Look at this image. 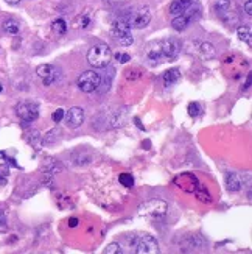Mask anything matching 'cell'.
Segmentation results:
<instances>
[{
	"mask_svg": "<svg viewBox=\"0 0 252 254\" xmlns=\"http://www.w3.org/2000/svg\"><path fill=\"white\" fill-rule=\"evenodd\" d=\"M179 50H181V46L178 41L160 39V41L150 42L145 49V55H147L148 61H151L152 64H160V63L174 60L178 57Z\"/></svg>",
	"mask_w": 252,
	"mask_h": 254,
	"instance_id": "obj_1",
	"label": "cell"
},
{
	"mask_svg": "<svg viewBox=\"0 0 252 254\" xmlns=\"http://www.w3.org/2000/svg\"><path fill=\"white\" fill-rule=\"evenodd\" d=\"M112 60V52L104 44L100 46H94L89 52H87V61L95 69H104L109 65Z\"/></svg>",
	"mask_w": 252,
	"mask_h": 254,
	"instance_id": "obj_2",
	"label": "cell"
},
{
	"mask_svg": "<svg viewBox=\"0 0 252 254\" xmlns=\"http://www.w3.org/2000/svg\"><path fill=\"white\" fill-rule=\"evenodd\" d=\"M111 36L120 44V46L128 47L134 42L133 33H131V27L123 17H118L112 22L111 25Z\"/></svg>",
	"mask_w": 252,
	"mask_h": 254,
	"instance_id": "obj_3",
	"label": "cell"
},
{
	"mask_svg": "<svg viewBox=\"0 0 252 254\" xmlns=\"http://www.w3.org/2000/svg\"><path fill=\"white\" fill-rule=\"evenodd\" d=\"M131 28H136V30H142L145 28L150 20H151V13H150V8L144 6V8H137L134 11H129L128 14L122 16Z\"/></svg>",
	"mask_w": 252,
	"mask_h": 254,
	"instance_id": "obj_4",
	"label": "cell"
},
{
	"mask_svg": "<svg viewBox=\"0 0 252 254\" xmlns=\"http://www.w3.org/2000/svg\"><path fill=\"white\" fill-rule=\"evenodd\" d=\"M168 211V204L162 200H150L147 203H144L139 207V214L142 217H151V218H160L167 214Z\"/></svg>",
	"mask_w": 252,
	"mask_h": 254,
	"instance_id": "obj_5",
	"label": "cell"
},
{
	"mask_svg": "<svg viewBox=\"0 0 252 254\" xmlns=\"http://www.w3.org/2000/svg\"><path fill=\"white\" fill-rule=\"evenodd\" d=\"M133 247H134V253L136 254H156L159 253V244L157 240L150 236H139L133 239Z\"/></svg>",
	"mask_w": 252,
	"mask_h": 254,
	"instance_id": "obj_6",
	"label": "cell"
},
{
	"mask_svg": "<svg viewBox=\"0 0 252 254\" xmlns=\"http://www.w3.org/2000/svg\"><path fill=\"white\" fill-rule=\"evenodd\" d=\"M101 83V76L100 73H97L94 70H87L84 73H81L78 76V81H76V84H78V87L83 91V92H94L95 89H98V86H100Z\"/></svg>",
	"mask_w": 252,
	"mask_h": 254,
	"instance_id": "obj_7",
	"label": "cell"
},
{
	"mask_svg": "<svg viewBox=\"0 0 252 254\" xmlns=\"http://www.w3.org/2000/svg\"><path fill=\"white\" fill-rule=\"evenodd\" d=\"M16 114L19 116L20 120H24V122H33V120H36L39 116V108L36 103L20 102L16 106Z\"/></svg>",
	"mask_w": 252,
	"mask_h": 254,
	"instance_id": "obj_8",
	"label": "cell"
},
{
	"mask_svg": "<svg viewBox=\"0 0 252 254\" xmlns=\"http://www.w3.org/2000/svg\"><path fill=\"white\" fill-rule=\"evenodd\" d=\"M64 119H65V125L69 128H72V129L80 128L81 124L84 122V111L78 106L70 108L69 111L64 114Z\"/></svg>",
	"mask_w": 252,
	"mask_h": 254,
	"instance_id": "obj_9",
	"label": "cell"
},
{
	"mask_svg": "<svg viewBox=\"0 0 252 254\" xmlns=\"http://www.w3.org/2000/svg\"><path fill=\"white\" fill-rule=\"evenodd\" d=\"M39 78H42V83L44 86H50L53 84L54 81L58 80V70L53 67L51 64H44V65H39L38 70H36Z\"/></svg>",
	"mask_w": 252,
	"mask_h": 254,
	"instance_id": "obj_10",
	"label": "cell"
},
{
	"mask_svg": "<svg viewBox=\"0 0 252 254\" xmlns=\"http://www.w3.org/2000/svg\"><path fill=\"white\" fill-rule=\"evenodd\" d=\"M193 17H195V9L190 6L187 11H184L182 14H179V16H176V17L173 19L171 27L176 31H182V30H185L190 25V22L193 20Z\"/></svg>",
	"mask_w": 252,
	"mask_h": 254,
	"instance_id": "obj_11",
	"label": "cell"
},
{
	"mask_svg": "<svg viewBox=\"0 0 252 254\" xmlns=\"http://www.w3.org/2000/svg\"><path fill=\"white\" fill-rule=\"evenodd\" d=\"M196 3V0H173L170 5V14L173 16H179L184 11H187L190 6Z\"/></svg>",
	"mask_w": 252,
	"mask_h": 254,
	"instance_id": "obj_12",
	"label": "cell"
},
{
	"mask_svg": "<svg viewBox=\"0 0 252 254\" xmlns=\"http://www.w3.org/2000/svg\"><path fill=\"white\" fill-rule=\"evenodd\" d=\"M224 181H226V187L229 192H238L242 190V180H240L238 173L235 172H227L224 176Z\"/></svg>",
	"mask_w": 252,
	"mask_h": 254,
	"instance_id": "obj_13",
	"label": "cell"
},
{
	"mask_svg": "<svg viewBox=\"0 0 252 254\" xmlns=\"http://www.w3.org/2000/svg\"><path fill=\"white\" fill-rule=\"evenodd\" d=\"M213 8L216 11V14L220 16L223 20H226L227 19V14H231L232 3H231V0H216Z\"/></svg>",
	"mask_w": 252,
	"mask_h": 254,
	"instance_id": "obj_14",
	"label": "cell"
},
{
	"mask_svg": "<svg viewBox=\"0 0 252 254\" xmlns=\"http://www.w3.org/2000/svg\"><path fill=\"white\" fill-rule=\"evenodd\" d=\"M179 80H181V70L179 69H171V70L165 72V75H163V83H165L167 87L176 84Z\"/></svg>",
	"mask_w": 252,
	"mask_h": 254,
	"instance_id": "obj_15",
	"label": "cell"
},
{
	"mask_svg": "<svg viewBox=\"0 0 252 254\" xmlns=\"http://www.w3.org/2000/svg\"><path fill=\"white\" fill-rule=\"evenodd\" d=\"M198 52H200V55H201L202 58H207V60L213 58L215 55H216V52H215V47L212 46V44H209V42H201V44H200V49H198Z\"/></svg>",
	"mask_w": 252,
	"mask_h": 254,
	"instance_id": "obj_16",
	"label": "cell"
},
{
	"mask_svg": "<svg viewBox=\"0 0 252 254\" xmlns=\"http://www.w3.org/2000/svg\"><path fill=\"white\" fill-rule=\"evenodd\" d=\"M51 30H53V33H56L58 36H62V35H65V31H67V24H65L64 19H56L51 24Z\"/></svg>",
	"mask_w": 252,
	"mask_h": 254,
	"instance_id": "obj_17",
	"label": "cell"
},
{
	"mask_svg": "<svg viewBox=\"0 0 252 254\" xmlns=\"http://www.w3.org/2000/svg\"><path fill=\"white\" fill-rule=\"evenodd\" d=\"M237 35L240 38V41H245L248 46H252V39H251V28L249 27H240L237 30Z\"/></svg>",
	"mask_w": 252,
	"mask_h": 254,
	"instance_id": "obj_18",
	"label": "cell"
},
{
	"mask_svg": "<svg viewBox=\"0 0 252 254\" xmlns=\"http://www.w3.org/2000/svg\"><path fill=\"white\" fill-rule=\"evenodd\" d=\"M3 30L6 33H9V35H17V33H19V24L13 19H8V20L3 22Z\"/></svg>",
	"mask_w": 252,
	"mask_h": 254,
	"instance_id": "obj_19",
	"label": "cell"
},
{
	"mask_svg": "<svg viewBox=\"0 0 252 254\" xmlns=\"http://www.w3.org/2000/svg\"><path fill=\"white\" fill-rule=\"evenodd\" d=\"M118 181L122 183V186H125V187H133L134 186V178H133V175H131V173H120Z\"/></svg>",
	"mask_w": 252,
	"mask_h": 254,
	"instance_id": "obj_20",
	"label": "cell"
},
{
	"mask_svg": "<svg viewBox=\"0 0 252 254\" xmlns=\"http://www.w3.org/2000/svg\"><path fill=\"white\" fill-rule=\"evenodd\" d=\"M89 24H91V17L87 16V14H81V16L76 17V20H75V27L76 28H86Z\"/></svg>",
	"mask_w": 252,
	"mask_h": 254,
	"instance_id": "obj_21",
	"label": "cell"
},
{
	"mask_svg": "<svg viewBox=\"0 0 252 254\" xmlns=\"http://www.w3.org/2000/svg\"><path fill=\"white\" fill-rule=\"evenodd\" d=\"M58 136H59V131L58 129H51V131L47 132L46 137H44V142H46V143H53L54 140L58 139Z\"/></svg>",
	"mask_w": 252,
	"mask_h": 254,
	"instance_id": "obj_22",
	"label": "cell"
},
{
	"mask_svg": "<svg viewBox=\"0 0 252 254\" xmlns=\"http://www.w3.org/2000/svg\"><path fill=\"white\" fill-rule=\"evenodd\" d=\"M8 175H9V169L8 165L2 164L0 165V184H5L6 180H8Z\"/></svg>",
	"mask_w": 252,
	"mask_h": 254,
	"instance_id": "obj_23",
	"label": "cell"
},
{
	"mask_svg": "<svg viewBox=\"0 0 252 254\" xmlns=\"http://www.w3.org/2000/svg\"><path fill=\"white\" fill-rule=\"evenodd\" d=\"M106 254H120L122 253V247H120L118 244H109L104 250Z\"/></svg>",
	"mask_w": 252,
	"mask_h": 254,
	"instance_id": "obj_24",
	"label": "cell"
},
{
	"mask_svg": "<svg viewBox=\"0 0 252 254\" xmlns=\"http://www.w3.org/2000/svg\"><path fill=\"white\" fill-rule=\"evenodd\" d=\"M64 114H65V111H64V109H56V111H54L53 114H51V119H53V122L54 124H59L61 122V120L64 119Z\"/></svg>",
	"mask_w": 252,
	"mask_h": 254,
	"instance_id": "obj_25",
	"label": "cell"
},
{
	"mask_svg": "<svg viewBox=\"0 0 252 254\" xmlns=\"http://www.w3.org/2000/svg\"><path fill=\"white\" fill-rule=\"evenodd\" d=\"M200 105L198 103H190L189 105V114L192 116V117H196V116H198L200 114Z\"/></svg>",
	"mask_w": 252,
	"mask_h": 254,
	"instance_id": "obj_26",
	"label": "cell"
},
{
	"mask_svg": "<svg viewBox=\"0 0 252 254\" xmlns=\"http://www.w3.org/2000/svg\"><path fill=\"white\" fill-rule=\"evenodd\" d=\"M115 60L118 63H128L129 61V55L128 53H117L115 55Z\"/></svg>",
	"mask_w": 252,
	"mask_h": 254,
	"instance_id": "obj_27",
	"label": "cell"
},
{
	"mask_svg": "<svg viewBox=\"0 0 252 254\" xmlns=\"http://www.w3.org/2000/svg\"><path fill=\"white\" fill-rule=\"evenodd\" d=\"M245 13L251 17L252 16V0H248V2L245 3Z\"/></svg>",
	"mask_w": 252,
	"mask_h": 254,
	"instance_id": "obj_28",
	"label": "cell"
},
{
	"mask_svg": "<svg viewBox=\"0 0 252 254\" xmlns=\"http://www.w3.org/2000/svg\"><path fill=\"white\" fill-rule=\"evenodd\" d=\"M5 226H6V217L3 211H0V229H5Z\"/></svg>",
	"mask_w": 252,
	"mask_h": 254,
	"instance_id": "obj_29",
	"label": "cell"
},
{
	"mask_svg": "<svg viewBox=\"0 0 252 254\" xmlns=\"http://www.w3.org/2000/svg\"><path fill=\"white\" fill-rule=\"evenodd\" d=\"M69 225H70V226H76V225H78V218H72V220H69Z\"/></svg>",
	"mask_w": 252,
	"mask_h": 254,
	"instance_id": "obj_30",
	"label": "cell"
},
{
	"mask_svg": "<svg viewBox=\"0 0 252 254\" xmlns=\"http://www.w3.org/2000/svg\"><path fill=\"white\" fill-rule=\"evenodd\" d=\"M5 2L9 3V5H17V3L20 2V0H5Z\"/></svg>",
	"mask_w": 252,
	"mask_h": 254,
	"instance_id": "obj_31",
	"label": "cell"
},
{
	"mask_svg": "<svg viewBox=\"0 0 252 254\" xmlns=\"http://www.w3.org/2000/svg\"><path fill=\"white\" fill-rule=\"evenodd\" d=\"M251 86V75H248V80H246V89Z\"/></svg>",
	"mask_w": 252,
	"mask_h": 254,
	"instance_id": "obj_32",
	"label": "cell"
},
{
	"mask_svg": "<svg viewBox=\"0 0 252 254\" xmlns=\"http://www.w3.org/2000/svg\"><path fill=\"white\" fill-rule=\"evenodd\" d=\"M2 91H3V86H2V84H0V92H2Z\"/></svg>",
	"mask_w": 252,
	"mask_h": 254,
	"instance_id": "obj_33",
	"label": "cell"
}]
</instances>
